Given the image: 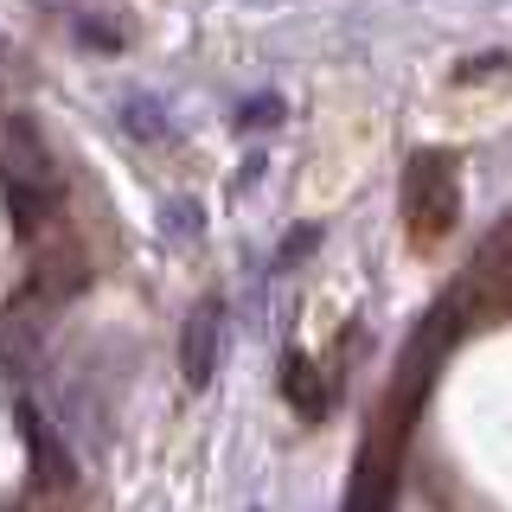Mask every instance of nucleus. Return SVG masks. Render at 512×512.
I'll return each mask as SVG.
<instances>
[{
  "mask_svg": "<svg viewBox=\"0 0 512 512\" xmlns=\"http://www.w3.org/2000/svg\"><path fill=\"white\" fill-rule=\"evenodd\" d=\"M314 244H320V231H314V224H295V231L282 237V250H276V269H295V256H308Z\"/></svg>",
  "mask_w": 512,
  "mask_h": 512,
  "instance_id": "nucleus-8",
  "label": "nucleus"
},
{
  "mask_svg": "<svg viewBox=\"0 0 512 512\" xmlns=\"http://www.w3.org/2000/svg\"><path fill=\"white\" fill-rule=\"evenodd\" d=\"M122 128H128L135 141H167V135H173L167 109H160V103H148V96H135V103L122 109Z\"/></svg>",
  "mask_w": 512,
  "mask_h": 512,
  "instance_id": "nucleus-5",
  "label": "nucleus"
},
{
  "mask_svg": "<svg viewBox=\"0 0 512 512\" xmlns=\"http://www.w3.org/2000/svg\"><path fill=\"white\" fill-rule=\"evenodd\" d=\"M282 391H288V404H295L301 416H320V410H327V391H320V384L308 378V359H301V352H288V372H282Z\"/></svg>",
  "mask_w": 512,
  "mask_h": 512,
  "instance_id": "nucleus-4",
  "label": "nucleus"
},
{
  "mask_svg": "<svg viewBox=\"0 0 512 512\" xmlns=\"http://www.w3.org/2000/svg\"><path fill=\"white\" fill-rule=\"evenodd\" d=\"M77 32H84V45H96V52H116V26H96V20H77Z\"/></svg>",
  "mask_w": 512,
  "mask_h": 512,
  "instance_id": "nucleus-9",
  "label": "nucleus"
},
{
  "mask_svg": "<svg viewBox=\"0 0 512 512\" xmlns=\"http://www.w3.org/2000/svg\"><path fill=\"white\" fill-rule=\"evenodd\" d=\"M160 231L180 237V244H186V237H199V205H192V199H173L167 212H160Z\"/></svg>",
  "mask_w": 512,
  "mask_h": 512,
  "instance_id": "nucleus-7",
  "label": "nucleus"
},
{
  "mask_svg": "<svg viewBox=\"0 0 512 512\" xmlns=\"http://www.w3.org/2000/svg\"><path fill=\"white\" fill-rule=\"evenodd\" d=\"M218 346H224V308L218 301H199V308L186 314V340H180V372L192 391H205L218 372Z\"/></svg>",
  "mask_w": 512,
  "mask_h": 512,
  "instance_id": "nucleus-2",
  "label": "nucleus"
},
{
  "mask_svg": "<svg viewBox=\"0 0 512 512\" xmlns=\"http://www.w3.org/2000/svg\"><path fill=\"white\" fill-rule=\"evenodd\" d=\"M404 212H410V237L436 244V237L455 224V167L442 154H416L410 180H404Z\"/></svg>",
  "mask_w": 512,
  "mask_h": 512,
  "instance_id": "nucleus-1",
  "label": "nucleus"
},
{
  "mask_svg": "<svg viewBox=\"0 0 512 512\" xmlns=\"http://www.w3.org/2000/svg\"><path fill=\"white\" fill-rule=\"evenodd\" d=\"M20 436L32 442V461H39L45 480H71V455H64V442H52V429L32 404H20Z\"/></svg>",
  "mask_w": 512,
  "mask_h": 512,
  "instance_id": "nucleus-3",
  "label": "nucleus"
},
{
  "mask_svg": "<svg viewBox=\"0 0 512 512\" xmlns=\"http://www.w3.org/2000/svg\"><path fill=\"white\" fill-rule=\"evenodd\" d=\"M276 122H282V96H276V90L250 96V103L237 109V128H244V135H256V128H276Z\"/></svg>",
  "mask_w": 512,
  "mask_h": 512,
  "instance_id": "nucleus-6",
  "label": "nucleus"
}]
</instances>
